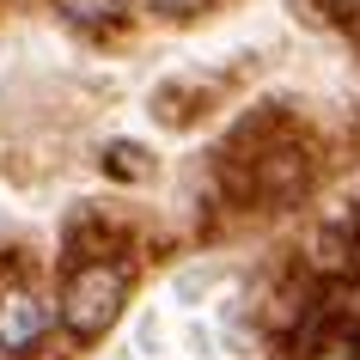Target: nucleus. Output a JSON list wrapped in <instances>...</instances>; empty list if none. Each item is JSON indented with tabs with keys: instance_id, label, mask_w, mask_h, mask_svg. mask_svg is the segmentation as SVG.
<instances>
[{
	"instance_id": "nucleus-6",
	"label": "nucleus",
	"mask_w": 360,
	"mask_h": 360,
	"mask_svg": "<svg viewBox=\"0 0 360 360\" xmlns=\"http://www.w3.org/2000/svg\"><path fill=\"white\" fill-rule=\"evenodd\" d=\"M104 165H110L116 171V177H147V153H141V147H129V141H116V147L110 153H104Z\"/></svg>"
},
{
	"instance_id": "nucleus-8",
	"label": "nucleus",
	"mask_w": 360,
	"mask_h": 360,
	"mask_svg": "<svg viewBox=\"0 0 360 360\" xmlns=\"http://www.w3.org/2000/svg\"><path fill=\"white\" fill-rule=\"evenodd\" d=\"M323 6H330V19H354L360 13V0H323Z\"/></svg>"
},
{
	"instance_id": "nucleus-1",
	"label": "nucleus",
	"mask_w": 360,
	"mask_h": 360,
	"mask_svg": "<svg viewBox=\"0 0 360 360\" xmlns=\"http://www.w3.org/2000/svg\"><path fill=\"white\" fill-rule=\"evenodd\" d=\"M122 305H129V263H116V257H92V263H74V269H68L61 300H56V323L74 342H98L116 318H122Z\"/></svg>"
},
{
	"instance_id": "nucleus-3",
	"label": "nucleus",
	"mask_w": 360,
	"mask_h": 360,
	"mask_svg": "<svg viewBox=\"0 0 360 360\" xmlns=\"http://www.w3.org/2000/svg\"><path fill=\"white\" fill-rule=\"evenodd\" d=\"M311 269L323 281H342V275H360V208H336L311 238Z\"/></svg>"
},
{
	"instance_id": "nucleus-4",
	"label": "nucleus",
	"mask_w": 360,
	"mask_h": 360,
	"mask_svg": "<svg viewBox=\"0 0 360 360\" xmlns=\"http://www.w3.org/2000/svg\"><path fill=\"white\" fill-rule=\"evenodd\" d=\"M56 13L74 19V25H110V19L129 13V0H56Z\"/></svg>"
},
{
	"instance_id": "nucleus-7",
	"label": "nucleus",
	"mask_w": 360,
	"mask_h": 360,
	"mask_svg": "<svg viewBox=\"0 0 360 360\" xmlns=\"http://www.w3.org/2000/svg\"><path fill=\"white\" fill-rule=\"evenodd\" d=\"M147 13H159V19H190V13H202V6H214V0H141Z\"/></svg>"
},
{
	"instance_id": "nucleus-2",
	"label": "nucleus",
	"mask_w": 360,
	"mask_h": 360,
	"mask_svg": "<svg viewBox=\"0 0 360 360\" xmlns=\"http://www.w3.org/2000/svg\"><path fill=\"white\" fill-rule=\"evenodd\" d=\"M56 330V300H43L37 287H6L0 293V354H25Z\"/></svg>"
},
{
	"instance_id": "nucleus-5",
	"label": "nucleus",
	"mask_w": 360,
	"mask_h": 360,
	"mask_svg": "<svg viewBox=\"0 0 360 360\" xmlns=\"http://www.w3.org/2000/svg\"><path fill=\"white\" fill-rule=\"evenodd\" d=\"M305 360H360V323H342V330H330L323 342H311Z\"/></svg>"
}]
</instances>
